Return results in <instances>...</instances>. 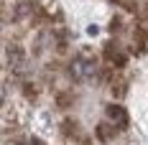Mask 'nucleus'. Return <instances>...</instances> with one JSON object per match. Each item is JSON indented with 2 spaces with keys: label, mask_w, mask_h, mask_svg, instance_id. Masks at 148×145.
Instances as JSON below:
<instances>
[{
  "label": "nucleus",
  "mask_w": 148,
  "mask_h": 145,
  "mask_svg": "<svg viewBox=\"0 0 148 145\" xmlns=\"http://www.w3.org/2000/svg\"><path fill=\"white\" fill-rule=\"evenodd\" d=\"M21 145H38V143H21Z\"/></svg>",
  "instance_id": "obj_4"
},
{
  "label": "nucleus",
  "mask_w": 148,
  "mask_h": 145,
  "mask_svg": "<svg viewBox=\"0 0 148 145\" xmlns=\"http://www.w3.org/2000/svg\"><path fill=\"white\" fill-rule=\"evenodd\" d=\"M97 61L95 59H87V56H82V59H74L72 61V66H69V71H72L74 79H79V82H89V79H95L97 76Z\"/></svg>",
  "instance_id": "obj_1"
},
{
  "label": "nucleus",
  "mask_w": 148,
  "mask_h": 145,
  "mask_svg": "<svg viewBox=\"0 0 148 145\" xmlns=\"http://www.w3.org/2000/svg\"><path fill=\"white\" fill-rule=\"evenodd\" d=\"M97 138H100L102 143H110V140L115 138V125H107V122L97 125Z\"/></svg>",
  "instance_id": "obj_3"
},
{
  "label": "nucleus",
  "mask_w": 148,
  "mask_h": 145,
  "mask_svg": "<svg viewBox=\"0 0 148 145\" xmlns=\"http://www.w3.org/2000/svg\"><path fill=\"white\" fill-rule=\"evenodd\" d=\"M105 115H107V120L115 125V127H128V112H125V107H120V104H110L107 110H105Z\"/></svg>",
  "instance_id": "obj_2"
}]
</instances>
